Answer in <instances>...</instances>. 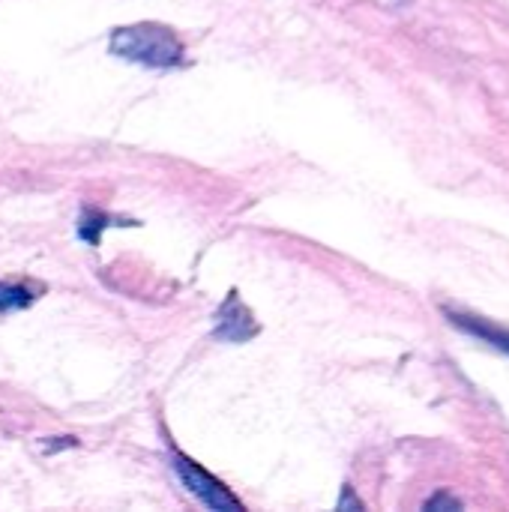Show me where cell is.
Instances as JSON below:
<instances>
[{
    "label": "cell",
    "instance_id": "cell-3",
    "mask_svg": "<svg viewBox=\"0 0 509 512\" xmlns=\"http://www.w3.org/2000/svg\"><path fill=\"white\" fill-rule=\"evenodd\" d=\"M213 336L222 342H249L252 336H258V324H255L252 312L246 309V303L240 300L237 291H231L225 297V303L219 306Z\"/></svg>",
    "mask_w": 509,
    "mask_h": 512
},
{
    "label": "cell",
    "instance_id": "cell-7",
    "mask_svg": "<svg viewBox=\"0 0 509 512\" xmlns=\"http://www.w3.org/2000/svg\"><path fill=\"white\" fill-rule=\"evenodd\" d=\"M426 507H429V510H438V507H453V510H459L462 504H459L456 498H450V495H438V498H432Z\"/></svg>",
    "mask_w": 509,
    "mask_h": 512
},
{
    "label": "cell",
    "instance_id": "cell-6",
    "mask_svg": "<svg viewBox=\"0 0 509 512\" xmlns=\"http://www.w3.org/2000/svg\"><path fill=\"white\" fill-rule=\"evenodd\" d=\"M108 222H114V219H111V216H105L102 210L87 207V210L81 213V222H78V234H81V240H87L90 246H96V243L102 240V231L108 228Z\"/></svg>",
    "mask_w": 509,
    "mask_h": 512
},
{
    "label": "cell",
    "instance_id": "cell-4",
    "mask_svg": "<svg viewBox=\"0 0 509 512\" xmlns=\"http://www.w3.org/2000/svg\"><path fill=\"white\" fill-rule=\"evenodd\" d=\"M447 318H450L459 330H465V333H471V336H477V339H486L489 345H495V348H501V351H507L509 354V333H504V330H498V327H492V324H486L483 318H474V315L447 312Z\"/></svg>",
    "mask_w": 509,
    "mask_h": 512
},
{
    "label": "cell",
    "instance_id": "cell-2",
    "mask_svg": "<svg viewBox=\"0 0 509 512\" xmlns=\"http://www.w3.org/2000/svg\"><path fill=\"white\" fill-rule=\"evenodd\" d=\"M171 468L177 471V477L189 489V495H195L204 507L216 512H243V504L216 477H210L201 465H195L183 453H177V450L171 453Z\"/></svg>",
    "mask_w": 509,
    "mask_h": 512
},
{
    "label": "cell",
    "instance_id": "cell-1",
    "mask_svg": "<svg viewBox=\"0 0 509 512\" xmlns=\"http://www.w3.org/2000/svg\"><path fill=\"white\" fill-rule=\"evenodd\" d=\"M108 51L114 57H123L129 63L138 66H150V69H171L183 63V42L180 36L156 21H141V24H129V27H117L111 33Z\"/></svg>",
    "mask_w": 509,
    "mask_h": 512
},
{
    "label": "cell",
    "instance_id": "cell-5",
    "mask_svg": "<svg viewBox=\"0 0 509 512\" xmlns=\"http://www.w3.org/2000/svg\"><path fill=\"white\" fill-rule=\"evenodd\" d=\"M33 291L21 282H0V312H21L33 303Z\"/></svg>",
    "mask_w": 509,
    "mask_h": 512
}]
</instances>
